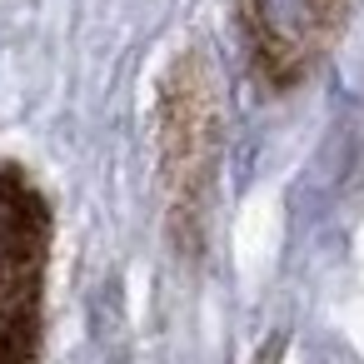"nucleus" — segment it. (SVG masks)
<instances>
[{"instance_id": "f257e3e1", "label": "nucleus", "mask_w": 364, "mask_h": 364, "mask_svg": "<svg viewBox=\"0 0 364 364\" xmlns=\"http://www.w3.org/2000/svg\"><path fill=\"white\" fill-rule=\"evenodd\" d=\"M155 140H160V180H165V200H170V230H175L180 250H200L210 200H215V175H220V150H225L220 80L200 46L180 50L160 80Z\"/></svg>"}, {"instance_id": "f03ea898", "label": "nucleus", "mask_w": 364, "mask_h": 364, "mask_svg": "<svg viewBox=\"0 0 364 364\" xmlns=\"http://www.w3.org/2000/svg\"><path fill=\"white\" fill-rule=\"evenodd\" d=\"M50 205L26 165L0 160V364H41Z\"/></svg>"}, {"instance_id": "7ed1b4c3", "label": "nucleus", "mask_w": 364, "mask_h": 364, "mask_svg": "<svg viewBox=\"0 0 364 364\" xmlns=\"http://www.w3.org/2000/svg\"><path fill=\"white\" fill-rule=\"evenodd\" d=\"M349 0H240V31L255 75L269 90H294L329 55Z\"/></svg>"}]
</instances>
